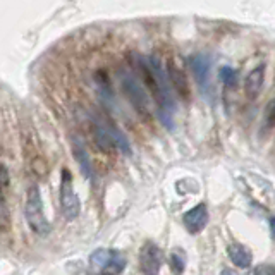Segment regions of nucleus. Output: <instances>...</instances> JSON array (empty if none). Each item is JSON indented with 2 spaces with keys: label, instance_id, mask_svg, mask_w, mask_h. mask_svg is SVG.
Instances as JSON below:
<instances>
[{
  "label": "nucleus",
  "instance_id": "obj_12",
  "mask_svg": "<svg viewBox=\"0 0 275 275\" xmlns=\"http://www.w3.org/2000/svg\"><path fill=\"white\" fill-rule=\"evenodd\" d=\"M112 253L114 251H110V249H96V251H93L92 256H90V269L95 274L102 275L107 265L110 263V260H112Z\"/></svg>",
  "mask_w": 275,
  "mask_h": 275
},
{
  "label": "nucleus",
  "instance_id": "obj_19",
  "mask_svg": "<svg viewBox=\"0 0 275 275\" xmlns=\"http://www.w3.org/2000/svg\"><path fill=\"white\" fill-rule=\"evenodd\" d=\"M7 184H9V172H7L5 165H3V163H0V187H2V189H5Z\"/></svg>",
  "mask_w": 275,
  "mask_h": 275
},
{
  "label": "nucleus",
  "instance_id": "obj_15",
  "mask_svg": "<svg viewBox=\"0 0 275 275\" xmlns=\"http://www.w3.org/2000/svg\"><path fill=\"white\" fill-rule=\"evenodd\" d=\"M10 229V215L9 208H7V201L3 196V189L0 187V234L7 232Z\"/></svg>",
  "mask_w": 275,
  "mask_h": 275
},
{
  "label": "nucleus",
  "instance_id": "obj_22",
  "mask_svg": "<svg viewBox=\"0 0 275 275\" xmlns=\"http://www.w3.org/2000/svg\"><path fill=\"white\" fill-rule=\"evenodd\" d=\"M220 275H236L234 272H232V270H222V274Z\"/></svg>",
  "mask_w": 275,
  "mask_h": 275
},
{
  "label": "nucleus",
  "instance_id": "obj_9",
  "mask_svg": "<svg viewBox=\"0 0 275 275\" xmlns=\"http://www.w3.org/2000/svg\"><path fill=\"white\" fill-rule=\"evenodd\" d=\"M189 64L194 72V78L198 81V86L201 90H205L208 85V74H210V61H208V57H205V55H194V57H191Z\"/></svg>",
  "mask_w": 275,
  "mask_h": 275
},
{
  "label": "nucleus",
  "instance_id": "obj_2",
  "mask_svg": "<svg viewBox=\"0 0 275 275\" xmlns=\"http://www.w3.org/2000/svg\"><path fill=\"white\" fill-rule=\"evenodd\" d=\"M121 86H122L124 95L127 96L129 103L133 105V109L138 112V116L141 119H145L146 122L152 121V107H150V98L146 95V92L143 90V86L139 85V81L134 76H131L129 72H121Z\"/></svg>",
  "mask_w": 275,
  "mask_h": 275
},
{
  "label": "nucleus",
  "instance_id": "obj_17",
  "mask_svg": "<svg viewBox=\"0 0 275 275\" xmlns=\"http://www.w3.org/2000/svg\"><path fill=\"white\" fill-rule=\"evenodd\" d=\"M220 78H222V81H224V85L229 86V88H236V86H238V72L232 67H222Z\"/></svg>",
  "mask_w": 275,
  "mask_h": 275
},
{
  "label": "nucleus",
  "instance_id": "obj_4",
  "mask_svg": "<svg viewBox=\"0 0 275 275\" xmlns=\"http://www.w3.org/2000/svg\"><path fill=\"white\" fill-rule=\"evenodd\" d=\"M167 76L170 79V85L172 88L176 90V93L184 100H189L191 98V86L187 83V76L184 72L183 67V62L177 55H172V57L167 61Z\"/></svg>",
  "mask_w": 275,
  "mask_h": 275
},
{
  "label": "nucleus",
  "instance_id": "obj_6",
  "mask_svg": "<svg viewBox=\"0 0 275 275\" xmlns=\"http://www.w3.org/2000/svg\"><path fill=\"white\" fill-rule=\"evenodd\" d=\"M183 224L189 234H200L208 224V208L205 203H200L187 210L183 215Z\"/></svg>",
  "mask_w": 275,
  "mask_h": 275
},
{
  "label": "nucleus",
  "instance_id": "obj_8",
  "mask_svg": "<svg viewBox=\"0 0 275 275\" xmlns=\"http://www.w3.org/2000/svg\"><path fill=\"white\" fill-rule=\"evenodd\" d=\"M72 155H74L76 162H78L79 169H81L83 176L92 179L93 176V169H92V160H90V155L86 152L85 145L79 138H72Z\"/></svg>",
  "mask_w": 275,
  "mask_h": 275
},
{
  "label": "nucleus",
  "instance_id": "obj_13",
  "mask_svg": "<svg viewBox=\"0 0 275 275\" xmlns=\"http://www.w3.org/2000/svg\"><path fill=\"white\" fill-rule=\"evenodd\" d=\"M26 160H28V167H30V170L34 174V176L40 177V179L47 177V174H48L47 160H45L43 156L40 155V153H34V155H30V158H26Z\"/></svg>",
  "mask_w": 275,
  "mask_h": 275
},
{
  "label": "nucleus",
  "instance_id": "obj_5",
  "mask_svg": "<svg viewBox=\"0 0 275 275\" xmlns=\"http://www.w3.org/2000/svg\"><path fill=\"white\" fill-rule=\"evenodd\" d=\"M163 255L153 241H146L139 249V269L145 275H158Z\"/></svg>",
  "mask_w": 275,
  "mask_h": 275
},
{
  "label": "nucleus",
  "instance_id": "obj_18",
  "mask_svg": "<svg viewBox=\"0 0 275 275\" xmlns=\"http://www.w3.org/2000/svg\"><path fill=\"white\" fill-rule=\"evenodd\" d=\"M263 124L267 126V129H272L275 127V100L269 103L265 110V116H263Z\"/></svg>",
  "mask_w": 275,
  "mask_h": 275
},
{
  "label": "nucleus",
  "instance_id": "obj_7",
  "mask_svg": "<svg viewBox=\"0 0 275 275\" xmlns=\"http://www.w3.org/2000/svg\"><path fill=\"white\" fill-rule=\"evenodd\" d=\"M265 83V65H256L255 69H251L244 81V93L249 100H255L260 95Z\"/></svg>",
  "mask_w": 275,
  "mask_h": 275
},
{
  "label": "nucleus",
  "instance_id": "obj_10",
  "mask_svg": "<svg viewBox=\"0 0 275 275\" xmlns=\"http://www.w3.org/2000/svg\"><path fill=\"white\" fill-rule=\"evenodd\" d=\"M93 136H95V143L102 152L105 153H112L114 150L117 148L116 141L112 138V133H110L109 127L102 126L100 122H93Z\"/></svg>",
  "mask_w": 275,
  "mask_h": 275
},
{
  "label": "nucleus",
  "instance_id": "obj_3",
  "mask_svg": "<svg viewBox=\"0 0 275 275\" xmlns=\"http://www.w3.org/2000/svg\"><path fill=\"white\" fill-rule=\"evenodd\" d=\"M61 208L67 220H74L81 210V203H79V198L76 194L72 174L69 169H62L61 174Z\"/></svg>",
  "mask_w": 275,
  "mask_h": 275
},
{
  "label": "nucleus",
  "instance_id": "obj_14",
  "mask_svg": "<svg viewBox=\"0 0 275 275\" xmlns=\"http://www.w3.org/2000/svg\"><path fill=\"white\" fill-rule=\"evenodd\" d=\"M126 263H127L126 258H124L119 251H114L112 260H110V263L107 265V269L103 270L102 275H119L124 269H126Z\"/></svg>",
  "mask_w": 275,
  "mask_h": 275
},
{
  "label": "nucleus",
  "instance_id": "obj_21",
  "mask_svg": "<svg viewBox=\"0 0 275 275\" xmlns=\"http://www.w3.org/2000/svg\"><path fill=\"white\" fill-rule=\"evenodd\" d=\"M270 231H272V238L275 241V217L270 218Z\"/></svg>",
  "mask_w": 275,
  "mask_h": 275
},
{
  "label": "nucleus",
  "instance_id": "obj_16",
  "mask_svg": "<svg viewBox=\"0 0 275 275\" xmlns=\"http://www.w3.org/2000/svg\"><path fill=\"white\" fill-rule=\"evenodd\" d=\"M170 267H172L174 274L181 275L186 269V255L181 249H174L172 255H170Z\"/></svg>",
  "mask_w": 275,
  "mask_h": 275
},
{
  "label": "nucleus",
  "instance_id": "obj_11",
  "mask_svg": "<svg viewBox=\"0 0 275 275\" xmlns=\"http://www.w3.org/2000/svg\"><path fill=\"white\" fill-rule=\"evenodd\" d=\"M227 255L231 262L234 263L238 269H248L253 262V255L246 246L243 244H231L227 248Z\"/></svg>",
  "mask_w": 275,
  "mask_h": 275
},
{
  "label": "nucleus",
  "instance_id": "obj_1",
  "mask_svg": "<svg viewBox=\"0 0 275 275\" xmlns=\"http://www.w3.org/2000/svg\"><path fill=\"white\" fill-rule=\"evenodd\" d=\"M24 217L30 229L40 238H47L50 234V224L43 210V200H41L40 189L36 184H31L26 191V203H24Z\"/></svg>",
  "mask_w": 275,
  "mask_h": 275
},
{
  "label": "nucleus",
  "instance_id": "obj_20",
  "mask_svg": "<svg viewBox=\"0 0 275 275\" xmlns=\"http://www.w3.org/2000/svg\"><path fill=\"white\" fill-rule=\"evenodd\" d=\"M255 275H275V269L270 265H262L255 270Z\"/></svg>",
  "mask_w": 275,
  "mask_h": 275
}]
</instances>
